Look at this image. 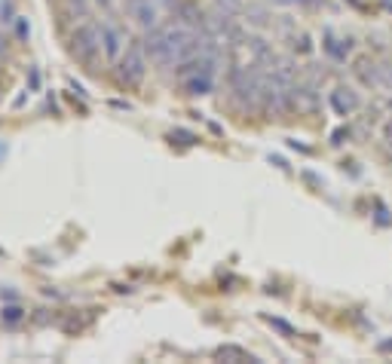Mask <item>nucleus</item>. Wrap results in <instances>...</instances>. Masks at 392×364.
Segmentation results:
<instances>
[{
    "instance_id": "9d476101",
    "label": "nucleus",
    "mask_w": 392,
    "mask_h": 364,
    "mask_svg": "<svg viewBox=\"0 0 392 364\" xmlns=\"http://www.w3.org/2000/svg\"><path fill=\"white\" fill-rule=\"evenodd\" d=\"M0 21L9 25V21H16V9H13V0H0Z\"/></svg>"
},
{
    "instance_id": "6e6552de",
    "label": "nucleus",
    "mask_w": 392,
    "mask_h": 364,
    "mask_svg": "<svg viewBox=\"0 0 392 364\" xmlns=\"http://www.w3.org/2000/svg\"><path fill=\"white\" fill-rule=\"evenodd\" d=\"M169 141H172V144L178 141V144H184V147H193V144L199 141V138H196L193 132H184V129H175V132H169Z\"/></svg>"
},
{
    "instance_id": "f8f14e48",
    "label": "nucleus",
    "mask_w": 392,
    "mask_h": 364,
    "mask_svg": "<svg viewBox=\"0 0 392 364\" xmlns=\"http://www.w3.org/2000/svg\"><path fill=\"white\" fill-rule=\"evenodd\" d=\"M6 52H9V46H6V37H3V34H0V59H3Z\"/></svg>"
},
{
    "instance_id": "9b49d317",
    "label": "nucleus",
    "mask_w": 392,
    "mask_h": 364,
    "mask_svg": "<svg viewBox=\"0 0 392 364\" xmlns=\"http://www.w3.org/2000/svg\"><path fill=\"white\" fill-rule=\"evenodd\" d=\"M16 31H19V37H28V21L25 19H16Z\"/></svg>"
},
{
    "instance_id": "f03ea898",
    "label": "nucleus",
    "mask_w": 392,
    "mask_h": 364,
    "mask_svg": "<svg viewBox=\"0 0 392 364\" xmlns=\"http://www.w3.org/2000/svg\"><path fill=\"white\" fill-rule=\"evenodd\" d=\"M101 49V31L95 25H83V28H77L74 31V37H71V55L77 61H83V64H92L95 61V55Z\"/></svg>"
},
{
    "instance_id": "ddd939ff",
    "label": "nucleus",
    "mask_w": 392,
    "mask_h": 364,
    "mask_svg": "<svg viewBox=\"0 0 392 364\" xmlns=\"http://www.w3.org/2000/svg\"><path fill=\"white\" fill-rule=\"evenodd\" d=\"M377 349H380V352H392V340H386V343H380Z\"/></svg>"
},
{
    "instance_id": "39448f33",
    "label": "nucleus",
    "mask_w": 392,
    "mask_h": 364,
    "mask_svg": "<svg viewBox=\"0 0 392 364\" xmlns=\"http://www.w3.org/2000/svg\"><path fill=\"white\" fill-rule=\"evenodd\" d=\"M181 83H184V89H187L190 95H209V92H212L215 77H209V74H196V77L181 80Z\"/></svg>"
},
{
    "instance_id": "423d86ee",
    "label": "nucleus",
    "mask_w": 392,
    "mask_h": 364,
    "mask_svg": "<svg viewBox=\"0 0 392 364\" xmlns=\"http://www.w3.org/2000/svg\"><path fill=\"white\" fill-rule=\"evenodd\" d=\"M215 358H224V361H255V355L239 346H218L215 349Z\"/></svg>"
},
{
    "instance_id": "f257e3e1",
    "label": "nucleus",
    "mask_w": 392,
    "mask_h": 364,
    "mask_svg": "<svg viewBox=\"0 0 392 364\" xmlns=\"http://www.w3.org/2000/svg\"><path fill=\"white\" fill-rule=\"evenodd\" d=\"M144 74H147V49H144V40H135V43H129L126 55L117 61V77L126 86H141Z\"/></svg>"
},
{
    "instance_id": "20e7f679",
    "label": "nucleus",
    "mask_w": 392,
    "mask_h": 364,
    "mask_svg": "<svg viewBox=\"0 0 392 364\" xmlns=\"http://www.w3.org/2000/svg\"><path fill=\"white\" fill-rule=\"evenodd\" d=\"M331 104H334V110L340 113V117H347V113H352L355 107H359V95L352 92V89H334L331 92Z\"/></svg>"
},
{
    "instance_id": "0eeeda50",
    "label": "nucleus",
    "mask_w": 392,
    "mask_h": 364,
    "mask_svg": "<svg viewBox=\"0 0 392 364\" xmlns=\"http://www.w3.org/2000/svg\"><path fill=\"white\" fill-rule=\"evenodd\" d=\"M0 318H3L6 324H16V322H22V318H25V309H22V306H16V303H9V306H3V309H0Z\"/></svg>"
},
{
    "instance_id": "7ed1b4c3",
    "label": "nucleus",
    "mask_w": 392,
    "mask_h": 364,
    "mask_svg": "<svg viewBox=\"0 0 392 364\" xmlns=\"http://www.w3.org/2000/svg\"><path fill=\"white\" fill-rule=\"evenodd\" d=\"M101 43H105V55H108V59L120 61L123 46H126V34L120 28H113V25H105V28H101Z\"/></svg>"
},
{
    "instance_id": "1a4fd4ad",
    "label": "nucleus",
    "mask_w": 392,
    "mask_h": 364,
    "mask_svg": "<svg viewBox=\"0 0 392 364\" xmlns=\"http://www.w3.org/2000/svg\"><path fill=\"white\" fill-rule=\"evenodd\" d=\"M263 322H267L270 327H276V331H279V334H285V337H291V334H294V327L288 324V322H282V318H273V315H263Z\"/></svg>"
},
{
    "instance_id": "4468645a",
    "label": "nucleus",
    "mask_w": 392,
    "mask_h": 364,
    "mask_svg": "<svg viewBox=\"0 0 392 364\" xmlns=\"http://www.w3.org/2000/svg\"><path fill=\"white\" fill-rule=\"evenodd\" d=\"M0 156H6V144L3 141H0Z\"/></svg>"
}]
</instances>
